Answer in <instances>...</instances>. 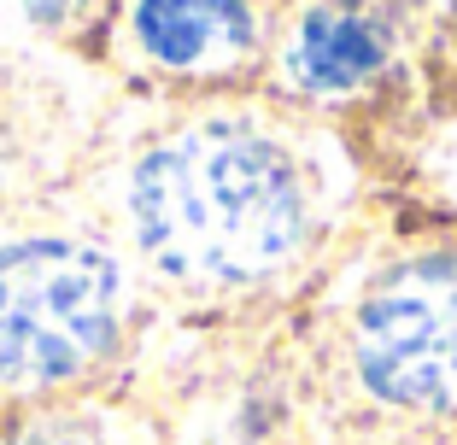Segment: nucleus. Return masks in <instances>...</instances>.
<instances>
[{"label": "nucleus", "instance_id": "nucleus-7", "mask_svg": "<svg viewBox=\"0 0 457 445\" xmlns=\"http://www.w3.org/2000/svg\"><path fill=\"white\" fill-rule=\"evenodd\" d=\"M95 12V0H24V18L36 29H71Z\"/></svg>", "mask_w": 457, "mask_h": 445}, {"label": "nucleus", "instance_id": "nucleus-4", "mask_svg": "<svg viewBox=\"0 0 457 445\" xmlns=\"http://www.w3.org/2000/svg\"><path fill=\"white\" fill-rule=\"evenodd\" d=\"M387 18L363 0H317L294 29V65L299 88L311 95H352L387 65Z\"/></svg>", "mask_w": 457, "mask_h": 445}, {"label": "nucleus", "instance_id": "nucleus-1", "mask_svg": "<svg viewBox=\"0 0 457 445\" xmlns=\"http://www.w3.org/2000/svg\"><path fill=\"white\" fill-rule=\"evenodd\" d=\"M129 223L164 276L241 287L299 252L305 182L276 141L235 123H200L135 164Z\"/></svg>", "mask_w": 457, "mask_h": 445}, {"label": "nucleus", "instance_id": "nucleus-6", "mask_svg": "<svg viewBox=\"0 0 457 445\" xmlns=\"http://www.w3.org/2000/svg\"><path fill=\"white\" fill-rule=\"evenodd\" d=\"M6 445H100V428H95L88 416L54 410V416H36L29 428H18Z\"/></svg>", "mask_w": 457, "mask_h": 445}, {"label": "nucleus", "instance_id": "nucleus-2", "mask_svg": "<svg viewBox=\"0 0 457 445\" xmlns=\"http://www.w3.org/2000/svg\"><path fill=\"white\" fill-rule=\"evenodd\" d=\"M118 264L71 235L0 246V387H47L88 369L118 334Z\"/></svg>", "mask_w": 457, "mask_h": 445}, {"label": "nucleus", "instance_id": "nucleus-3", "mask_svg": "<svg viewBox=\"0 0 457 445\" xmlns=\"http://www.w3.org/2000/svg\"><path fill=\"white\" fill-rule=\"evenodd\" d=\"M358 375L399 410L457 405V258H404L370 287L358 305Z\"/></svg>", "mask_w": 457, "mask_h": 445}, {"label": "nucleus", "instance_id": "nucleus-5", "mask_svg": "<svg viewBox=\"0 0 457 445\" xmlns=\"http://www.w3.org/2000/svg\"><path fill=\"white\" fill-rule=\"evenodd\" d=\"M135 36L159 65H228L253 47L246 0H135Z\"/></svg>", "mask_w": 457, "mask_h": 445}]
</instances>
